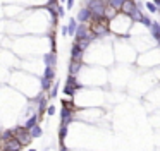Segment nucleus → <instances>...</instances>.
<instances>
[{
    "label": "nucleus",
    "instance_id": "obj_11",
    "mask_svg": "<svg viewBox=\"0 0 160 151\" xmlns=\"http://www.w3.org/2000/svg\"><path fill=\"white\" fill-rule=\"evenodd\" d=\"M150 33H152V36L155 38L157 41H160V24L153 22V24H152V28H150Z\"/></svg>",
    "mask_w": 160,
    "mask_h": 151
},
{
    "label": "nucleus",
    "instance_id": "obj_19",
    "mask_svg": "<svg viewBox=\"0 0 160 151\" xmlns=\"http://www.w3.org/2000/svg\"><path fill=\"white\" fill-rule=\"evenodd\" d=\"M141 22H143V24H145L146 28H152V24H153V22H152V19H150V17H146V16H143Z\"/></svg>",
    "mask_w": 160,
    "mask_h": 151
},
{
    "label": "nucleus",
    "instance_id": "obj_7",
    "mask_svg": "<svg viewBox=\"0 0 160 151\" xmlns=\"http://www.w3.org/2000/svg\"><path fill=\"white\" fill-rule=\"evenodd\" d=\"M21 148H22V144L14 137V139H11V141L7 143V146H5V151H19Z\"/></svg>",
    "mask_w": 160,
    "mask_h": 151
},
{
    "label": "nucleus",
    "instance_id": "obj_20",
    "mask_svg": "<svg viewBox=\"0 0 160 151\" xmlns=\"http://www.w3.org/2000/svg\"><path fill=\"white\" fill-rule=\"evenodd\" d=\"M66 134H67V127H66V125H60V139H64Z\"/></svg>",
    "mask_w": 160,
    "mask_h": 151
},
{
    "label": "nucleus",
    "instance_id": "obj_4",
    "mask_svg": "<svg viewBox=\"0 0 160 151\" xmlns=\"http://www.w3.org/2000/svg\"><path fill=\"white\" fill-rule=\"evenodd\" d=\"M60 117H62V125H69L71 124V120H72V117H74V115H72V110L71 108H67L66 105H64V108H62V112H60Z\"/></svg>",
    "mask_w": 160,
    "mask_h": 151
},
{
    "label": "nucleus",
    "instance_id": "obj_8",
    "mask_svg": "<svg viewBox=\"0 0 160 151\" xmlns=\"http://www.w3.org/2000/svg\"><path fill=\"white\" fill-rule=\"evenodd\" d=\"M43 62H45V65H47V67H53V65H55V62H57L55 53H47V55L43 57Z\"/></svg>",
    "mask_w": 160,
    "mask_h": 151
},
{
    "label": "nucleus",
    "instance_id": "obj_18",
    "mask_svg": "<svg viewBox=\"0 0 160 151\" xmlns=\"http://www.w3.org/2000/svg\"><path fill=\"white\" fill-rule=\"evenodd\" d=\"M76 43H78L83 50H86V48L89 47V43H91V40H81V41H76Z\"/></svg>",
    "mask_w": 160,
    "mask_h": 151
},
{
    "label": "nucleus",
    "instance_id": "obj_30",
    "mask_svg": "<svg viewBox=\"0 0 160 151\" xmlns=\"http://www.w3.org/2000/svg\"><path fill=\"white\" fill-rule=\"evenodd\" d=\"M158 45H160V41H158Z\"/></svg>",
    "mask_w": 160,
    "mask_h": 151
},
{
    "label": "nucleus",
    "instance_id": "obj_9",
    "mask_svg": "<svg viewBox=\"0 0 160 151\" xmlns=\"http://www.w3.org/2000/svg\"><path fill=\"white\" fill-rule=\"evenodd\" d=\"M36 122H38V115H33L31 118H28V120L24 122V129H26V131H31L33 127H36V125H38Z\"/></svg>",
    "mask_w": 160,
    "mask_h": 151
},
{
    "label": "nucleus",
    "instance_id": "obj_12",
    "mask_svg": "<svg viewBox=\"0 0 160 151\" xmlns=\"http://www.w3.org/2000/svg\"><path fill=\"white\" fill-rule=\"evenodd\" d=\"M28 132H30L31 139H36V137H41L43 131H41V127H40V125H36V127H33V129H31V131H28Z\"/></svg>",
    "mask_w": 160,
    "mask_h": 151
},
{
    "label": "nucleus",
    "instance_id": "obj_24",
    "mask_svg": "<svg viewBox=\"0 0 160 151\" xmlns=\"http://www.w3.org/2000/svg\"><path fill=\"white\" fill-rule=\"evenodd\" d=\"M60 33H62V36H67V34H69V31H67V26H62Z\"/></svg>",
    "mask_w": 160,
    "mask_h": 151
},
{
    "label": "nucleus",
    "instance_id": "obj_23",
    "mask_svg": "<svg viewBox=\"0 0 160 151\" xmlns=\"http://www.w3.org/2000/svg\"><path fill=\"white\" fill-rule=\"evenodd\" d=\"M57 16H59V17H64V7H57Z\"/></svg>",
    "mask_w": 160,
    "mask_h": 151
},
{
    "label": "nucleus",
    "instance_id": "obj_27",
    "mask_svg": "<svg viewBox=\"0 0 160 151\" xmlns=\"http://www.w3.org/2000/svg\"><path fill=\"white\" fill-rule=\"evenodd\" d=\"M60 151H69V149H67V148H62V149H60Z\"/></svg>",
    "mask_w": 160,
    "mask_h": 151
},
{
    "label": "nucleus",
    "instance_id": "obj_2",
    "mask_svg": "<svg viewBox=\"0 0 160 151\" xmlns=\"http://www.w3.org/2000/svg\"><path fill=\"white\" fill-rule=\"evenodd\" d=\"M91 33L95 36H105L108 34V26H107V19L105 17H100V19H95V22L91 24Z\"/></svg>",
    "mask_w": 160,
    "mask_h": 151
},
{
    "label": "nucleus",
    "instance_id": "obj_14",
    "mask_svg": "<svg viewBox=\"0 0 160 151\" xmlns=\"http://www.w3.org/2000/svg\"><path fill=\"white\" fill-rule=\"evenodd\" d=\"M124 2H126V0H110V7H114L116 9V11H121V9H122V5H124Z\"/></svg>",
    "mask_w": 160,
    "mask_h": 151
},
{
    "label": "nucleus",
    "instance_id": "obj_25",
    "mask_svg": "<svg viewBox=\"0 0 160 151\" xmlns=\"http://www.w3.org/2000/svg\"><path fill=\"white\" fill-rule=\"evenodd\" d=\"M72 5H74V0H67V9H72Z\"/></svg>",
    "mask_w": 160,
    "mask_h": 151
},
{
    "label": "nucleus",
    "instance_id": "obj_16",
    "mask_svg": "<svg viewBox=\"0 0 160 151\" xmlns=\"http://www.w3.org/2000/svg\"><path fill=\"white\" fill-rule=\"evenodd\" d=\"M146 9H148V12H152V14H157V12L160 11V7L155 5L153 2H146Z\"/></svg>",
    "mask_w": 160,
    "mask_h": 151
},
{
    "label": "nucleus",
    "instance_id": "obj_15",
    "mask_svg": "<svg viewBox=\"0 0 160 151\" xmlns=\"http://www.w3.org/2000/svg\"><path fill=\"white\" fill-rule=\"evenodd\" d=\"M117 11L114 7H110V5H107V11H105V19H112V17H116Z\"/></svg>",
    "mask_w": 160,
    "mask_h": 151
},
{
    "label": "nucleus",
    "instance_id": "obj_26",
    "mask_svg": "<svg viewBox=\"0 0 160 151\" xmlns=\"http://www.w3.org/2000/svg\"><path fill=\"white\" fill-rule=\"evenodd\" d=\"M152 2H153L155 5H158V7H160V0H152Z\"/></svg>",
    "mask_w": 160,
    "mask_h": 151
},
{
    "label": "nucleus",
    "instance_id": "obj_6",
    "mask_svg": "<svg viewBox=\"0 0 160 151\" xmlns=\"http://www.w3.org/2000/svg\"><path fill=\"white\" fill-rule=\"evenodd\" d=\"M78 19L71 17L69 19V24H67V31H69V36H76V33H78Z\"/></svg>",
    "mask_w": 160,
    "mask_h": 151
},
{
    "label": "nucleus",
    "instance_id": "obj_5",
    "mask_svg": "<svg viewBox=\"0 0 160 151\" xmlns=\"http://www.w3.org/2000/svg\"><path fill=\"white\" fill-rule=\"evenodd\" d=\"M93 17V16H91V12H89V9L88 7H83L81 11H79V14H78V21L81 22V24H86V21H89V19Z\"/></svg>",
    "mask_w": 160,
    "mask_h": 151
},
{
    "label": "nucleus",
    "instance_id": "obj_21",
    "mask_svg": "<svg viewBox=\"0 0 160 151\" xmlns=\"http://www.w3.org/2000/svg\"><path fill=\"white\" fill-rule=\"evenodd\" d=\"M47 113H48V115H55V107H53V105H50V107L47 108Z\"/></svg>",
    "mask_w": 160,
    "mask_h": 151
},
{
    "label": "nucleus",
    "instance_id": "obj_1",
    "mask_svg": "<svg viewBox=\"0 0 160 151\" xmlns=\"http://www.w3.org/2000/svg\"><path fill=\"white\" fill-rule=\"evenodd\" d=\"M86 7L89 9L91 16L95 19H100V17H105V11H107V4L103 0H88V5Z\"/></svg>",
    "mask_w": 160,
    "mask_h": 151
},
{
    "label": "nucleus",
    "instance_id": "obj_28",
    "mask_svg": "<svg viewBox=\"0 0 160 151\" xmlns=\"http://www.w3.org/2000/svg\"><path fill=\"white\" fill-rule=\"evenodd\" d=\"M30 151H38V149H34V148H31V149Z\"/></svg>",
    "mask_w": 160,
    "mask_h": 151
},
{
    "label": "nucleus",
    "instance_id": "obj_13",
    "mask_svg": "<svg viewBox=\"0 0 160 151\" xmlns=\"http://www.w3.org/2000/svg\"><path fill=\"white\" fill-rule=\"evenodd\" d=\"M43 78H45V79H50V81H52V79L55 78V69H53V67H45Z\"/></svg>",
    "mask_w": 160,
    "mask_h": 151
},
{
    "label": "nucleus",
    "instance_id": "obj_3",
    "mask_svg": "<svg viewBox=\"0 0 160 151\" xmlns=\"http://www.w3.org/2000/svg\"><path fill=\"white\" fill-rule=\"evenodd\" d=\"M83 53H85V50L74 41V45H72V48H71V60L72 62H81Z\"/></svg>",
    "mask_w": 160,
    "mask_h": 151
},
{
    "label": "nucleus",
    "instance_id": "obj_22",
    "mask_svg": "<svg viewBox=\"0 0 160 151\" xmlns=\"http://www.w3.org/2000/svg\"><path fill=\"white\" fill-rule=\"evenodd\" d=\"M57 89H59V84H53V89H52V93H50L52 98H55V96H57Z\"/></svg>",
    "mask_w": 160,
    "mask_h": 151
},
{
    "label": "nucleus",
    "instance_id": "obj_10",
    "mask_svg": "<svg viewBox=\"0 0 160 151\" xmlns=\"http://www.w3.org/2000/svg\"><path fill=\"white\" fill-rule=\"evenodd\" d=\"M79 67H81V62H72L71 60V64H69V76H78V72H79Z\"/></svg>",
    "mask_w": 160,
    "mask_h": 151
},
{
    "label": "nucleus",
    "instance_id": "obj_29",
    "mask_svg": "<svg viewBox=\"0 0 160 151\" xmlns=\"http://www.w3.org/2000/svg\"><path fill=\"white\" fill-rule=\"evenodd\" d=\"M59 2H67V0H59Z\"/></svg>",
    "mask_w": 160,
    "mask_h": 151
},
{
    "label": "nucleus",
    "instance_id": "obj_17",
    "mask_svg": "<svg viewBox=\"0 0 160 151\" xmlns=\"http://www.w3.org/2000/svg\"><path fill=\"white\" fill-rule=\"evenodd\" d=\"M50 86H52V81L50 79H45V78H41V88L47 91V89H50Z\"/></svg>",
    "mask_w": 160,
    "mask_h": 151
}]
</instances>
